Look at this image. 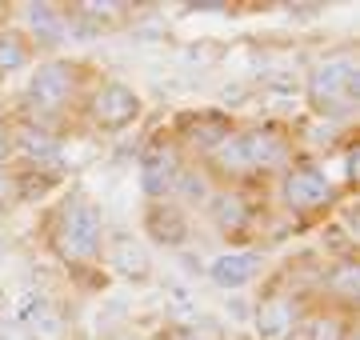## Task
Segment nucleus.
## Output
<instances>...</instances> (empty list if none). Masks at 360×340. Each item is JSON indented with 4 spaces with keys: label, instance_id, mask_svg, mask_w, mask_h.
<instances>
[{
    "label": "nucleus",
    "instance_id": "1",
    "mask_svg": "<svg viewBox=\"0 0 360 340\" xmlns=\"http://www.w3.org/2000/svg\"><path fill=\"white\" fill-rule=\"evenodd\" d=\"M104 233H108V224H104L101 204L80 184H65L49 200V209L40 212V244H44V252L84 292H92V288H101L108 280L101 268Z\"/></svg>",
    "mask_w": 360,
    "mask_h": 340
},
{
    "label": "nucleus",
    "instance_id": "2",
    "mask_svg": "<svg viewBox=\"0 0 360 340\" xmlns=\"http://www.w3.org/2000/svg\"><path fill=\"white\" fill-rule=\"evenodd\" d=\"M101 77H104L101 68L92 60H80V56L37 60L25 80V89H20V96H16L13 112L40 124V129L56 132V136H68V129H77V120H80L84 96H89V89Z\"/></svg>",
    "mask_w": 360,
    "mask_h": 340
},
{
    "label": "nucleus",
    "instance_id": "3",
    "mask_svg": "<svg viewBox=\"0 0 360 340\" xmlns=\"http://www.w3.org/2000/svg\"><path fill=\"white\" fill-rule=\"evenodd\" d=\"M269 197H272V209L281 212L292 228H300V233H316L321 224L333 221L336 209L348 200L345 188L336 184V176L324 169V160L309 157V152L272 181Z\"/></svg>",
    "mask_w": 360,
    "mask_h": 340
},
{
    "label": "nucleus",
    "instance_id": "4",
    "mask_svg": "<svg viewBox=\"0 0 360 340\" xmlns=\"http://www.w3.org/2000/svg\"><path fill=\"white\" fill-rule=\"evenodd\" d=\"M304 261H309V252L264 273L257 308H252L257 340H296L300 320H304L312 296H316V280H321V276H304Z\"/></svg>",
    "mask_w": 360,
    "mask_h": 340
},
{
    "label": "nucleus",
    "instance_id": "5",
    "mask_svg": "<svg viewBox=\"0 0 360 340\" xmlns=\"http://www.w3.org/2000/svg\"><path fill=\"white\" fill-rule=\"evenodd\" d=\"M304 105L316 120L352 124L360 112V53L352 44L328 48L304 72Z\"/></svg>",
    "mask_w": 360,
    "mask_h": 340
},
{
    "label": "nucleus",
    "instance_id": "6",
    "mask_svg": "<svg viewBox=\"0 0 360 340\" xmlns=\"http://www.w3.org/2000/svg\"><path fill=\"white\" fill-rule=\"evenodd\" d=\"M205 216L229 249H260V228L272 216L269 188H212Z\"/></svg>",
    "mask_w": 360,
    "mask_h": 340
},
{
    "label": "nucleus",
    "instance_id": "7",
    "mask_svg": "<svg viewBox=\"0 0 360 340\" xmlns=\"http://www.w3.org/2000/svg\"><path fill=\"white\" fill-rule=\"evenodd\" d=\"M236 140H240V152H245L248 176L260 184V188H272V181L281 176L288 164L304 157V144H300V124L292 120H252V124H240L236 129Z\"/></svg>",
    "mask_w": 360,
    "mask_h": 340
},
{
    "label": "nucleus",
    "instance_id": "8",
    "mask_svg": "<svg viewBox=\"0 0 360 340\" xmlns=\"http://www.w3.org/2000/svg\"><path fill=\"white\" fill-rule=\"evenodd\" d=\"M144 117V96L132 84L116 77H101L96 84L89 89L84 96V105H80V120L89 132L96 136H120V132L136 129Z\"/></svg>",
    "mask_w": 360,
    "mask_h": 340
},
{
    "label": "nucleus",
    "instance_id": "9",
    "mask_svg": "<svg viewBox=\"0 0 360 340\" xmlns=\"http://www.w3.org/2000/svg\"><path fill=\"white\" fill-rule=\"evenodd\" d=\"M240 129V120L224 112V108H184L165 124V132L172 136L180 152L188 160H205L217 144H224L232 132Z\"/></svg>",
    "mask_w": 360,
    "mask_h": 340
},
{
    "label": "nucleus",
    "instance_id": "10",
    "mask_svg": "<svg viewBox=\"0 0 360 340\" xmlns=\"http://www.w3.org/2000/svg\"><path fill=\"white\" fill-rule=\"evenodd\" d=\"M184 164H188V157L172 144V136L165 129H156L153 136H144V144H141V192H144V200L172 197Z\"/></svg>",
    "mask_w": 360,
    "mask_h": 340
},
{
    "label": "nucleus",
    "instance_id": "11",
    "mask_svg": "<svg viewBox=\"0 0 360 340\" xmlns=\"http://www.w3.org/2000/svg\"><path fill=\"white\" fill-rule=\"evenodd\" d=\"M101 268H104V276H116V280L136 285V288L148 285V280L156 276L148 244H144L136 233H129V228H108V233H104Z\"/></svg>",
    "mask_w": 360,
    "mask_h": 340
},
{
    "label": "nucleus",
    "instance_id": "12",
    "mask_svg": "<svg viewBox=\"0 0 360 340\" xmlns=\"http://www.w3.org/2000/svg\"><path fill=\"white\" fill-rule=\"evenodd\" d=\"M141 233L156 249H184L193 240V216L184 209V200H144Z\"/></svg>",
    "mask_w": 360,
    "mask_h": 340
},
{
    "label": "nucleus",
    "instance_id": "13",
    "mask_svg": "<svg viewBox=\"0 0 360 340\" xmlns=\"http://www.w3.org/2000/svg\"><path fill=\"white\" fill-rule=\"evenodd\" d=\"M205 273L217 288L236 292V288H248V285H257V280H264V273H269V252L264 249H224L220 256L208 261Z\"/></svg>",
    "mask_w": 360,
    "mask_h": 340
},
{
    "label": "nucleus",
    "instance_id": "14",
    "mask_svg": "<svg viewBox=\"0 0 360 340\" xmlns=\"http://www.w3.org/2000/svg\"><path fill=\"white\" fill-rule=\"evenodd\" d=\"M13 25L32 40V48H56L68 37V16L65 4H52V0H32V4H16L13 8Z\"/></svg>",
    "mask_w": 360,
    "mask_h": 340
},
{
    "label": "nucleus",
    "instance_id": "15",
    "mask_svg": "<svg viewBox=\"0 0 360 340\" xmlns=\"http://www.w3.org/2000/svg\"><path fill=\"white\" fill-rule=\"evenodd\" d=\"M296 340H356V308L312 296Z\"/></svg>",
    "mask_w": 360,
    "mask_h": 340
},
{
    "label": "nucleus",
    "instance_id": "16",
    "mask_svg": "<svg viewBox=\"0 0 360 340\" xmlns=\"http://www.w3.org/2000/svg\"><path fill=\"white\" fill-rule=\"evenodd\" d=\"M65 16L68 28H80V32H120L124 25H132L136 4L132 0H68Z\"/></svg>",
    "mask_w": 360,
    "mask_h": 340
},
{
    "label": "nucleus",
    "instance_id": "17",
    "mask_svg": "<svg viewBox=\"0 0 360 340\" xmlns=\"http://www.w3.org/2000/svg\"><path fill=\"white\" fill-rule=\"evenodd\" d=\"M8 129H13V152L16 160H28V164H60V152H65V136L40 129L32 120L8 112Z\"/></svg>",
    "mask_w": 360,
    "mask_h": 340
},
{
    "label": "nucleus",
    "instance_id": "18",
    "mask_svg": "<svg viewBox=\"0 0 360 340\" xmlns=\"http://www.w3.org/2000/svg\"><path fill=\"white\" fill-rule=\"evenodd\" d=\"M20 328H25L28 340H72V332H77L72 328V316L56 301H49V296H37V301L25 304Z\"/></svg>",
    "mask_w": 360,
    "mask_h": 340
},
{
    "label": "nucleus",
    "instance_id": "19",
    "mask_svg": "<svg viewBox=\"0 0 360 340\" xmlns=\"http://www.w3.org/2000/svg\"><path fill=\"white\" fill-rule=\"evenodd\" d=\"M32 65H37L32 40H28L16 25H4L0 28V84L8 77H16V72H28Z\"/></svg>",
    "mask_w": 360,
    "mask_h": 340
},
{
    "label": "nucleus",
    "instance_id": "20",
    "mask_svg": "<svg viewBox=\"0 0 360 340\" xmlns=\"http://www.w3.org/2000/svg\"><path fill=\"white\" fill-rule=\"evenodd\" d=\"M336 152H340V188L345 197H360V132L348 129L340 140H336Z\"/></svg>",
    "mask_w": 360,
    "mask_h": 340
},
{
    "label": "nucleus",
    "instance_id": "21",
    "mask_svg": "<svg viewBox=\"0 0 360 340\" xmlns=\"http://www.w3.org/2000/svg\"><path fill=\"white\" fill-rule=\"evenodd\" d=\"M13 209H20V192H16V172L8 164V169H0V216Z\"/></svg>",
    "mask_w": 360,
    "mask_h": 340
},
{
    "label": "nucleus",
    "instance_id": "22",
    "mask_svg": "<svg viewBox=\"0 0 360 340\" xmlns=\"http://www.w3.org/2000/svg\"><path fill=\"white\" fill-rule=\"evenodd\" d=\"M184 8H188V13H236L240 4H236V0H188Z\"/></svg>",
    "mask_w": 360,
    "mask_h": 340
},
{
    "label": "nucleus",
    "instance_id": "23",
    "mask_svg": "<svg viewBox=\"0 0 360 340\" xmlns=\"http://www.w3.org/2000/svg\"><path fill=\"white\" fill-rule=\"evenodd\" d=\"M16 160L13 152V129H8V117H0V169H8Z\"/></svg>",
    "mask_w": 360,
    "mask_h": 340
},
{
    "label": "nucleus",
    "instance_id": "24",
    "mask_svg": "<svg viewBox=\"0 0 360 340\" xmlns=\"http://www.w3.org/2000/svg\"><path fill=\"white\" fill-rule=\"evenodd\" d=\"M148 340H205L196 328H188V325H168V328H160L156 336H148Z\"/></svg>",
    "mask_w": 360,
    "mask_h": 340
},
{
    "label": "nucleus",
    "instance_id": "25",
    "mask_svg": "<svg viewBox=\"0 0 360 340\" xmlns=\"http://www.w3.org/2000/svg\"><path fill=\"white\" fill-rule=\"evenodd\" d=\"M101 340H148V336H141V332H132V328H108Z\"/></svg>",
    "mask_w": 360,
    "mask_h": 340
},
{
    "label": "nucleus",
    "instance_id": "26",
    "mask_svg": "<svg viewBox=\"0 0 360 340\" xmlns=\"http://www.w3.org/2000/svg\"><path fill=\"white\" fill-rule=\"evenodd\" d=\"M13 8H16L13 0H0V28H4V25H13Z\"/></svg>",
    "mask_w": 360,
    "mask_h": 340
}]
</instances>
